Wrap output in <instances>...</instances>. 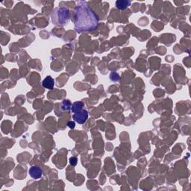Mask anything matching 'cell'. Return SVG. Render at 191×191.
Instances as JSON below:
<instances>
[{"mask_svg": "<svg viewBox=\"0 0 191 191\" xmlns=\"http://www.w3.org/2000/svg\"><path fill=\"white\" fill-rule=\"evenodd\" d=\"M99 18L86 3L80 2L75 11V30L78 33L91 31L97 28Z\"/></svg>", "mask_w": 191, "mask_h": 191, "instance_id": "obj_1", "label": "cell"}, {"mask_svg": "<svg viewBox=\"0 0 191 191\" xmlns=\"http://www.w3.org/2000/svg\"><path fill=\"white\" fill-rule=\"evenodd\" d=\"M70 18V12L66 8H60L56 13V20L53 23L59 25H66Z\"/></svg>", "mask_w": 191, "mask_h": 191, "instance_id": "obj_2", "label": "cell"}, {"mask_svg": "<svg viewBox=\"0 0 191 191\" xmlns=\"http://www.w3.org/2000/svg\"><path fill=\"white\" fill-rule=\"evenodd\" d=\"M73 119L78 124L85 123L88 118V112L86 110H82V111L76 113L73 115Z\"/></svg>", "mask_w": 191, "mask_h": 191, "instance_id": "obj_3", "label": "cell"}, {"mask_svg": "<svg viewBox=\"0 0 191 191\" xmlns=\"http://www.w3.org/2000/svg\"><path fill=\"white\" fill-rule=\"evenodd\" d=\"M29 175L32 178L39 179L42 176V170L39 167L33 166L29 169Z\"/></svg>", "mask_w": 191, "mask_h": 191, "instance_id": "obj_4", "label": "cell"}, {"mask_svg": "<svg viewBox=\"0 0 191 191\" xmlns=\"http://www.w3.org/2000/svg\"><path fill=\"white\" fill-rule=\"evenodd\" d=\"M42 84L45 88H46V89L52 90V88H54V85H55L54 78L51 77L50 76H46V77L44 78V80L43 81Z\"/></svg>", "mask_w": 191, "mask_h": 191, "instance_id": "obj_5", "label": "cell"}, {"mask_svg": "<svg viewBox=\"0 0 191 191\" xmlns=\"http://www.w3.org/2000/svg\"><path fill=\"white\" fill-rule=\"evenodd\" d=\"M131 2L128 1V0H117L116 2V6L118 9L124 10L129 7L131 5Z\"/></svg>", "mask_w": 191, "mask_h": 191, "instance_id": "obj_6", "label": "cell"}, {"mask_svg": "<svg viewBox=\"0 0 191 191\" xmlns=\"http://www.w3.org/2000/svg\"><path fill=\"white\" fill-rule=\"evenodd\" d=\"M83 107H84V104L82 102H80V101L75 102L72 105V106H71V111L73 112L74 114L78 113V112L82 111V108Z\"/></svg>", "mask_w": 191, "mask_h": 191, "instance_id": "obj_7", "label": "cell"}, {"mask_svg": "<svg viewBox=\"0 0 191 191\" xmlns=\"http://www.w3.org/2000/svg\"><path fill=\"white\" fill-rule=\"evenodd\" d=\"M77 161H78V160H77V158H76V157H70V162L72 166H76V165L77 164Z\"/></svg>", "mask_w": 191, "mask_h": 191, "instance_id": "obj_8", "label": "cell"}, {"mask_svg": "<svg viewBox=\"0 0 191 191\" xmlns=\"http://www.w3.org/2000/svg\"><path fill=\"white\" fill-rule=\"evenodd\" d=\"M66 102H67V100H64V101H63V105H64V106H66V110H69V109H70V108H71L70 107L71 103H70V102H69L67 105H66Z\"/></svg>", "mask_w": 191, "mask_h": 191, "instance_id": "obj_9", "label": "cell"}, {"mask_svg": "<svg viewBox=\"0 0 191 191\" xmlns=\"http://www.w3.org/2000/svg\"><path fill=\"white\" fill-rule=\"evenodd\" d=\"M67 125H68V127H70V129H73L74 128H75V123H74V122L70 121V122H69V123H67Z\"/></svg>", "mask_w": 191, "mask_h": 191, "instance_id": "obj_10", "label": "cell"}]
</instances>
